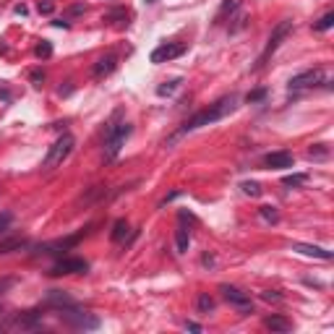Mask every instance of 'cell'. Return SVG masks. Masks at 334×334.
I'll return each mask as SVG.
<instances>
[{"mask_svg": "<svg viewBox=\"0 0 334 334\" xmlns=\"http://www.w3.org/2000/svg\"><path fill=\"white\" fill-rule=\"evenodd\" d=\"M235 105H238V97L235 94H230V97H222L219 102H214V105H209L207 110H201V113H196L191 120H185L183 123V128L178 133H175L167 144H172V141H178L180 136H185V133H191V131H199V128H204V125H211V123H217V120H222L225 115H230L235 110Z\"/></svg>", "mask_w": 334, "mask_h": 334, "instance_id": "cell-1", "label": "cell"}, {"mask_svg": "<svg viewBox=\"0 0 334 334\" xmlns=\"http://www.w3.org/2000/svg\"><path fill=\"white\" fill-rule=\"evenodd\" d=\"M131 123H110L105 131V160H115L123 149L125 138L131 136Z\"/></svg>", "mask_w": 334, "mask_h": 334, "instance_id": "cell-2", "label": "cell"}, {"mask_svg": "<svg viewBox=\"0 0 334 334\" xmlns=\"http://www.w3.org/2000/svg\"><path fill=\"white\" fill-rule=\"evenodd\" d=\"M219 292L225 295V300L233 305V308L240 313V316H248V313H253V300H250V295L243 292L240 287H233V285H222Z\"/></svg>", "mask_w": 334, "mask_h": 334, "instance_id": "cell-3", "label": "cell"}, {"mask_svg": "<svg viewBox=\"0 0 334 334\" xmlns=\"http://www.w3.org/2000/svg\"><path fill=\"white\" fill-rule=\"evenodd\" d=\"M73 144H76V138H73L71 133H63L58 141L50 146V154H47V160H44V167H47V170H55L58 165H63V160L73 152Z\"/></svg>", "mask_w": 334, "mask_h": 334, "instance_id": "cell-4", "label": "cell"}, {"mask_svg": "<svg viewBox=\"0 0 334 334\" xmlns=\"http://www.w3.org/2000/svg\"><path fill=\"white\" fill-rule=\"evenodd\" d=\"M290 32H292V21H280V26H277V29L272 32V37H269V42H266V47H264V52H261V58H258V66H256V68L264 66V63L269 60V55H272L277 47H280L282 40H285V37L290 34Z\"/></svg>", "mask_w": 334, "mask_h": 334, "instance_id": "cell-5", "label": "cell"}, {"mask_svg": "<svg viewBox=\"0 0 334 334\" xmlns=\"http://www.w3.org/2000/svg\"><path fill=\"white\" fill-rule=\"evenodd\" d=\"M89 269V264L84 258H60L58 264L50 269L52 277H63V274H84Z\"/></svg>", "mask_w": 334, "mask_h": 334, "instance_id": "cell-6", "label": "cell"}, {"mask_svg": "<svg viewBox=\"0 0 334 334\" xmlns=\"http://www.w3.org/2000/svg\"><path fill=\"white\" fill-rule=\"evenodd\" d=\"M321 81H324V71L313 68V71H305V73L292 76L290 79V89H311V86H319Z\"/></svg>", "mask_w": 334, "mask_h": 334, "instance_id": "cell-7", "label": "cell"}, {"mask_svg": "<svg viewBox=\"0 0 334 334\" xmlns=\"http://www.w3.org/2000/svg\"><path fill=\"white\" fill-rule=\"evenodd\" d=\"M60 319H66L68 324L81 327V329H94L99 324L94 316H86V313H81V311H63V308H60Z\"/></svg>", "mask_w": 334, "mask_h": 334, "instance_id": "cell-8", "label": "cell"}, {"mask_svg": "<svg viewBox=\"0 0 334 334\" xmlns=\"http://www.w3.org/2000/svg\"><path fill=\"white\" fill-rule=\"evenodd\" d=\"M183 52H185L183 44H160V47L152 52V63H167V60L178 58Z\"/></svg>", "mask_w": 334, "mask_h": 334, "instance_id": "cell-9", "label": "cell"}, {"mask_svg": "<svg viewBox=\"0 0 334 334\" xmlns=\"http://www.w3.org/2000/svg\"><path fill=\"white\" fill-rule=\"evenodd\" d=\"M292 250H298L303 256H313V258H321V261H329L332 258V250L321 248V246H308V243H292Z\"/></svg>", "mask_w": 334, "mask_h": 334, "instance_id": "cell-10", "label": "cell"}, {"mask_svg": "<svg viewBox=\"0 0 334 334\" xmlns=\"http://www.w3.org/2000/svg\"><path fill=\"white\" fill-rule=\"evenodd\" d=\"M292 154L290 152H272L264 157V165L266 167H274V170H282V167H292Z\"/></svg>", "mask_w": 334, "mask_h": 334, "instance_id": "cell-11", "label": "cell"}, {"mask_svg": "<svg viewBox=\"0 0 334 334\" xmlns=\"http://www.w3.org/2000/svg\"><path fill=\"white\" fill-rule=\"evenodd\" d=\"M115 66H118V58H115V55H105V58H99V60L94 63V79L110 76V73L115 71Z\"/></svg>", "mask_w": 334, "mask_h": 334, "instance_id": "cell-12", "label": "cell"}, {"mask_svg": "<svg viewBox=\"0 0 334 334\" xmlns=\"http://www.w3.org/2000/svg\"><path fill=\"white\" fill-rule=\"evenodd\" d=\"M79 240H81V235H71V238H66V240L50 243V246H44V253H60V250H66V248H71V246H76Z\"/></svg>", "mask_w": 334, "mask_h": 334, "instance_id": "cell-13", "label": "cell"}, {"mask_svg": "<svg viewBox=\"0 0 334 334\" xmlns=\"http://www.w3.org/2000/svg\"><path fill=\"white\" fill-rule=\"evenodd\" d=\"M21 248H26L24 238H5V240H0V256H3V253H13V250H21Z\"/></svg>", "mask_w": 334, "mask_h": 334, "instance_id": "cell-14", "label": "cell"}, {"mask_svg": "<svg viewBox=\"0 0 334 334\" xmlns=\"http://www.w3.org/2000/svg\"><path fill=\"white\" fill-rule=\"evenodd\" d=\"M264 327L272 329V332H290L292 324L287 321V319H282V316H269V319L264 321Z\"/></svg>", "mask_w": 334, "mask_h": 334, "instance_id": "cell-15", "label": "cell"}, {"mask_svg": "<svg viewBox=\"0 0 334 334\" xmlns=\"http://www.w3.org/2000/svg\"><path fill=\"white\" fill-rule=\"evenodd\" d=\"M191 246V235H188V230L185 227H178L175 230V248H178V253H185Z\"/></svg>", "mask_w": 334, "mask_h": 334, "instance_id": "cell-16", "label": "cell"}, {"mask_svg": "<svg viewBox=\"0 0 334 334\" xmlns=\"http://www.w3.org/2000/svg\"><path fill=\"white\" fill-rule=\"evenodd\" d=\"M16 324H18V327H37V324H40V313H37V311L21 313V316L16 319Z\"/></svg>", "mask_w": 334, "mask_h": 334, "instance_id": "cell-17", "label": "cell"}, {"mask_svg": "<svg viewBox=\"0 0 334 334\" xmlns=\"http://www.w3.org/2000/svg\"><path fill=\"white\" fill-rule=\"evenodd\" d=\"M196 308H199L201 313L214 311V298H211V295H207V292H201V295H199V300H196Z\"/></svg>", "mask_w": 334, "mask_h": 334, "instance_id": "cell-18", "label": "cell"}, {"mask_svg": "<svg viewBox=\"0 0 334 334\" xmlns=\"http://www.w3.org/2000/svg\"><path fill=\"white\" fill-rule=\"evenodd\" d=\"M240 188H243V193H246V196H250V199L261 196V185L253 183V180H243V183H240Z\"/></svg>", "mask_w": 334, "mask_h": 334, "instance_id": "cell-19", "label": "cell"}, {"mask_svg": "<svg viewBox=\"0 0 334 334\" xmlns=\"http://www.w3.org/2000/svg\"><path fill=\"white\" fill-rule=\"evenodd\" d=\"M125 235H128V222L125 219H118L115 227H113V240H115V243H120V240H125Z\"/></svg>", "mask_w": 334, "mask_h": 334, "instance_id": "cell-20", "label": "cell"}, {"mask_svg": "<svg viewBox=\"0 0 334 334\" xmlns=\"http://www.w3.org/2000/svg\"><path fill=\"white\" fill-rule=\"evenodd\" d=\"M332 26H334V13L329 11V13H324L319 21L313 24V29H316V32H327V29H332Z\"/></svg>", "mask_w": 334, "mask_h": 334, "instance_id": "cell-21", "label": "cell"}, {"mask_svg": "<svg viewBox=\"0 0 334 334\" xmlns=\"http://www.w3.org/2000/svg\"><path fill=\"white\" fill-rule=\"evenodd\" d=\"M180 86V79H172V81H165L162 86H157V94L160 97H167V94H172L175 89Z\"/></svg>", "mask_w": 334, "mask_h": 334, "instance_id": "cell-22", "label": "cell"}, {"mask_svg": "<svg viewBox=\"0 0 334 334\" xmlns=\"http://www.w3.org/2000/svg\"><path fill=\"white\" fill-rule=\"evenodd\" d=\"M258 214H261L264 222H280V211H277L274 207H261V209H258Z\"/></svg>", "mask_w": 334, "mask_h": 334, "instance_id": "cell-23", "label": "cell"}, {"mask_svg": "<svg viewBox=\"0 0 334 334\" xmlns=\"http://www.w3.org/2000/svg\"><path fill=\"white\" fill-rule=\"evenodd\" d=\"M305 180H308V175H303V172H298V175H287V178L282 180L287 188H298V185H303Z\"/></svg>", "mask_w": 334, "mask_h": 334, "instance_id": "cell-24", "label": "cell"}, {"mask_svg": "<svg viewBox=\"0 0 334 334\" xmlns=\"http://www.w3.org/2000/svg\"><path fill=\"white\" fill-rule=\"evenodd\" d=\"M327 154H329V149H327L324 144H316V146H311V149H308V157H311V160H324Z\"/></svg>", "mask_w": 334, "mask_h": 334, "instance_id": "cell-25", "label": "cell"}, {"mask_svg": "<svg viewBox=\"0 0 334 334\" xmlns=\"http://www.w3.org/2000/svg\"><path fill=\"white\" fill-rule=\"evenodd\" d=\"M34 55H37V58H50V55H52V44L50 42H40V44H37V50H34Z\"/></svg>", "mask_w": 334, "mask_h": 334, "instance_id": "cell-26", "label": "cell"}, {"mask_svg": "<svg viewBox=\"0 0 334 334\" xmlns=\"http://www.w3.org/2000/svg\"><path fill=\"white\" fill-rule=\"evenodd\" d=\"M261 298H264L266 303H280V300H282V295L277 292V290H264V292H261Z\"/></svg>", "mask_w": 334, "mask_h": 334, "instance_id": "cell-27", "label": "cell"}, {"mask_svg": "<svg viewBox=\"0 0 334 334\" xmlns=\"http://www.w3.org/2000/svg\"><path fill=\"white\" fill-rule=\"evenodd\" d=\"M32 81H34V86H42V81H44V73H42V71H34V73H32Z\"/></svg>", "mask_w": 334, "mask_h": 334, "instance_id": "cell-28", "label": "cell"}, {"mask_svg": "<svg viewBox=\"0 0 334 334\" xmlns=\"http://www.w3.org/2000/svg\"><path fill=\"white\" fill-rule=\"evenodd\" d=\"M264 94H266L264 89H258V91H250V94H248V102H258V99H264Z\"/></svg>", "mask_w": 334, "mask_h": 334, "instance_id": "cell-29", "label": "cell"}, {"mask_svg": "<svg viewBox=\"0 0 334 334\" xmlns=\"http://www.w3.org/2000/svg\"><path fill=\"white\" fill-rule=\"evenodd\" d=\"M40 13H52V3H50V0H44V3L40 0Z\"/></svg>", "mask_w": 334, "mask_h": 334, "instance_id": "cell-30", "label": "cell"}, {"mask_svg": "<svg viewBox=\"0 0 334 334\" xmlns=\"http://www.w3.org/2000/svg\"><path fill=\"white\" fill-rule=\"evenodd\" d=\"M238 5H240V0H227V3L222 5V11H235Z\"/></svg>", "mask_w": 334, "mask_h": 334, "instance_id": "cell-31", "label": "cell"}, {"mask_svg": "<svg viewBox=\"0 0 334 334\" xmlns=\"http://www.w3.org/2000/svg\"><path fill=\"white\" fill-rule=\"evenodd\" d=\"M8 225H11V214H0V233H3Z\"/></svg>", "mask_w": 334, "mask_h": 334, "instance_id": "cell-32", "label": "cell"}, {"mask_svg": "<svg viewBox=\"0 0 334 334\" xmlns=\"http://www.w3.org/2000/svg\"><path fill=\"white\" fill-rule=\"evenodd\" d=\"M86 8H84V3H79V5H73L71 11H68V16H79V13H84Z\"/></svg>", "mask_w": 334, "mask_h": 334, "instance_id": "cell-33", "label": "cell"}, {"mask_svg": "<svg viewBox=\"0 0 334 334\" xmlns=\"http://www.w3.org/2000/svg\"><path fill=\"white\" fill-rule=\"evenodd\" d=\"M185 329H188V332H201V324H196V321H188V324H185Z\"/></svg>", "mask_w": 334, "mask_h": 334, "instance_id": "cell-34", "label": "cell"}, {"mask_svg": "<svg viewBox=\"0 0 334 334\" xmlns=\"http://www.w3.org/2000/svg\"><path fill=\"white\" fill-rule=\"evenodd\" d=\"M180 219H183V222H196V217L188 214V211H180Z\"/></svg>", "mask_w": 334, "mask_h": 334, "instance_id": "cell-35", "label": "cell"}, {"mask_svg": "<svg viewBox=\"0 0 334 334\" xmlns=\"http://www.w3.org/2000/svg\"><path fill=\"white\" fill-rule=\"evenodd\" d=\"M11 285H13V280H3V282H0V292H3V290H8Z\"/></svg>", "mask_w": 334, "mask_h": 334, "instance_id": "cell-36", "label": "cell"}, {"mask_svg": "<svg viewBox=\"0 0 334 334\" xmlns=\"http://www.w3.org/2000/svg\"><path fill=\"white\" fill-rule=\"evenodd\" d=\"M149 3H154V0H149Z\"/></svg>", "mask_w": 334, "mask_h": 334, "instance_id": "cell-37", "label": "cell"}]
</instances>
